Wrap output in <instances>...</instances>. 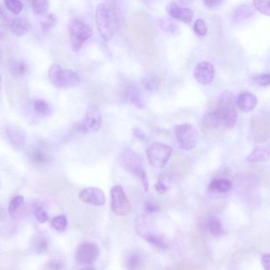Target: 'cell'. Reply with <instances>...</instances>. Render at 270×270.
Masks as SVG:
<instances>
[{
  "label": "cell",
  "mask_w": 270,
  "mask_h": 270,
  "mask_svg": "<svg viewBox=\"0 0 270 270\" xmlns=\"http://www.w3.org/2000/svg\"><path fill=\"white\" fill-rule=\"evenodd\" d=\"M4 140L14 149L22 150L24 146L25 136L22 131L14 125H6L2 129Z\"/></svg>",
  "instance_id": "11"
},
{
  "label": "cell",
  "mask_w": 270,
  "mask_h": 270,
  "mask_svg": "<svg viewBox=\"0 0 270 270\" xmlns=\"http://www.w3.org/2000/svg\"><path fill=\"white\" fill-rule=\"evenodd\" d=\"M170 182L166 177H160L156 183L155 188L158 194H164L170 188Z\"/></svg>",
  "instance_id": "38"
},
{
  "label": "cell",
  "mask_w": 270,
  "mask_h": 270,
  "mask_svg": "<svg viewBox=\"0 0 270 270\" xmlns=\"http://www.w3.org/2000/svg\"><path fill=\"white\" fill-rule=\"evenodd\" d=\"M136 229L138 234L150 244L160 249L168 248L164 237L154 230L152 222L148 217L141 216L137 219Z\"/></svg>",
  "instance_id": "3"
},
{
  "label": "cell",
  "mask_w": 270,
  "mask_h": 270,
  "mask_svg": "<svg viewBox=\"0 0 270 270\" xmlns=\"http://www.w3.org/2000/svg\"><path fill=\"white\" fill-rule=\"evenodd\" d=\"M270 158V148L268 147H258L250 152L246 158L248 162H263Z\"/></svg>",
  "instance_id": "21"
},
{
  "label": "cell",
  "mask_w": 270,
  "mask_h": 270,
  "mask_svg": "<svg viewBox=\"0 0 270 270\" xmlns=\"http://www.w3.org/2000/svg\"><path fill=\"white\" fill-rule=\"evenodd\" d=\"M56 22L55 16L52 14H47L40 22L42 30L43 32L47 33L52 30Z\"/></svg>",
  "instance_id": "33"
},
{
  "label": "cell",
  "mask_w": 270,
  "mask_h": 270,
  "mask_svg": "<svg viewBox=\"0 0 270 270\" xmlns=\"http://www.w3.org/2000/svg\"><path fill=\"white\" fill-rule=\"evenodd\" d=\"M68 28L72 50L74 52H78L84 43L92 36V28L88 24L76 18L70 22Z\"/></svg>",
  "instance_id": "4"
},
{
  "label": "cell",
  "mask_w": 270,
  "mask_h": 270,
  "mask_svg": "<svg viewBox=\"0 0 270 270\" xmlns=\"http://www.w3.org/2000/svg\"><path fill=\"white\" fill-rule=\"evenodd\" d=\"M194 76L196 81L200 84L208 85L214 79V66L207 62H200L196 67Z\"/></svg>",
  "instance_id": "13"
},
{
  "label": "cell",
  "mask_w": 270,
  "mask_h": 270,
  "mask_svg": "<svg viewBox=\"0 0 270 270\" xmlns=\"http://www.w3.org/2000/svg\"><path fill=\"white\" fill-rule=\"evenodd\" d=\"M208 228L210 233L215 236H219L224 232L220 220L216 217H211L208 220Z\"/></svg>",
  "instance_id": "30"
},
{
  "label": "cell",
  "mask_w": 270,
  "mask_h": 270,
  "mask_svg": "<svg viewBox=\"0 0 270 270\" xmlns=\"http://www.w3.org/2000/svg\"><path fill=\"white\" fill-rule=\"evenodd\" d=\"M236 102L241 111L248 112L255 108L258 104V99L253 94L246 92L238 95Z\"/></svg>",
  "instance_id": "17"
},
{
  "label": "cell",
  "mask_w": 270,
  "mask_h": 270,
  "mask_svg": "<svg viewBox=\"0 0 270 270\" xmlns=\"http://www.w3.org/2000/svg\"><path fill=\"white\" fill-rule=\"evenodd\" d=\"M12 32L18 36H22L30 30V24L27 19L24 17H19L14 19L11 23Z\"/></svg>",
  "instance_id": "22"
},
{
  "label": "cell",
  "mask_w": 270,
  "mask_h": 270,
  "mask_svg": "<svg viewBox=\"0 0 270 270\" xmlns=\"http://www.w3.org/2000/svg\"><path fill=\"white\" fill-rule=\"evenodd\" d=\"M232 186V183L229 180L219 179L212 181L208 186V189L212 192L224 194L230 191Z\"/></svg>",
  "instance_id": "23"
},
{
  "label": "cell",
  "mask_w": 270,
  "mask_h": 270,
  "mask_svg": "<svg viewBox=\"0 0 270 270\" xmlns=\"http://www.w3.org/2000/svg\"><path fill=\"white\" fill-rule=\"evenodd\" d=\"M254 13V9L250 5L248 4H240L234 8L232 15H231V18L234 22H240L252 16Z\"/></svg>",
  "instance_id": "18"
},
{
  "label": "cell",
  "mask_w": 270,
  "mask_h": 270,
  "mask_svg": "<svg viewBox=\"0 0 270 270\" xmlns=\"http://www.w3.org/2000/svg\"><path fill=\"white\" fill-rule=\"evenodd\" d=\"M186 1H188V0H186Z\"/></svg>",
  "instance_id": "49"
},
{
  "label": "cell",
  "mask_w": 270,
  "mask_h": 270,
  "mask_svg": "<svg viewBox=\"0 0 270 270\" xmlns=\"http://www.w3.org/2000/svg\"><path fill=\"white\" fill-rule=\"evenodd\" d=\"M126 266L128 269H136L141 264V258L140 255L135 252L130 254L127 257Z\"/></svg>",
  "instance_id": "35"
},
{
  "label": "cell",
  "mask_w": 270,
  "mask_h": 270,
  "mask_svg": "<svg viewBox=\"0 0 270 270\" xmlns=\"http://www.w3.org/2000/svg\"><path fill=\"white\" fill-rule=\"evenodd\" d=\"M95 21L103 40L106 42L110 41L113 36V28L109 12L104 4H100L96 8Z\"/></svg>",
  "instance_id": "7"
},
{
  "label": "cell",
  "mask_w": 270,
  "mask_h": 270,
  "mask_svg": "<svg viewBox=\"0 0 270 270\" xmlns=\"http://www.w3.org/2000/svg\"><path fill=\"white\" fill-rule=\"evenodd\" d=\"M46 268L50 270H60L64 267V264L59 260H52L46 265Z\"/></svg>",
  "instance_id": "44"
},
{
  "label": "cell",
  "mask_w": 270,
  "mask_h": 270,
  "mask_svg": "<svg viewBox=\"0 0 270 270\" xmlns=\"http://www.w3.org/2000/svg\"><path fill=\"white\" fill-rule=\"evenodd\" d=\"M52 226L58 232H64L67 226V220L65 216L55 217L52 220Z\"/></svg>",
  "instance_id": "36"
},
{
  "label": "cell",
  "mask_w": 270,
  "mask_h": 270,
  "mask_svg": "<svg viewBox=\"0 0 270 270\" xmlns=\"http://www.w3.org/2000/svg\"><path fill=\"white\" fill-rule=\"evenodd\" d=\"M120 162L124 169L141 180L144 190L147 192L149 182L146 172L144 168L142 158L140 154L132 150H125L122 154Z\"/></svg>",
  "instance_id": "2"
},
{
  "label": "cell",
  "mask_w": 270,
  "mask_h": 270,
  "mask_svg": "<svg viewBox=\"0 0 270 270\" xmlns=\"http://www.w3.org/2000/svg\"><path fill=\"white\" fill-rule=\"evenodd\" d=\"M24 198L21 196H18L14 197L10 202L8 208V212L10 216L12 218L17 216L18 210H20L23 204Z\"/></svg>",
  "instance_id": "29"
},
{
  "label": "cell",
  "mask_w": 270,
  "mask_h": 270,
  "mask_svg": "<svg viewBox=\"0 0 270 270\" xmlns=\"http://www.w3.org/2000/svg\"><path fill=\"white\" fill-rule=\"evenodd\" d=\"M30 159L34 164L41 166L47 164L50 160V156L40 149L33 150L30 154Z\"/></svg>",
  "instance_id": "25"
},
{
  "label": "cell",
  "mask_w": 270,
  "mask_h": 270,
  "mask_svg": "<svg viewBox=\"0 0 270 270\" xmlns=\"http://www.w3.org/2000/svg\"><path fill=\"white\" fill-rule=\"evenodd\" d=\"M159 25L162 30L170 34H174L178 30V27L166 18H161L159 20Z\"/></svg>",
  "instance_id": "34"
},
{
  "label": "cell",
  "mask_w": 270,
  "mask_h": 270,
  "mask_svg": "<svg viewBox=\"0 0 270 270\" xmlns=\"http://www.w3.org/2000/svg\"><path fill=\"white\" fill-rule=\"evenodd\" d=\"M80 198L83 202L95 206L104 204L106 198L104 192L95 188H89L83 190L80 194Z\"/></svg>",
  "instance_id": "15"
},
{
  "label": "cell",
  "mask_w": 270,
  "mask_h": 270,
  "mask_svg": "<svg viewBox=\"0 0 270 270\" xmlns=\"http://www.w3.org/2000/svg\"><path fill=\"white\" fill-rule=\"evenodd\" d=\"M172 152V148L166 144L156 142L151 144L146 152L150 164L156 168L164 166L168 161Z\"/></svg>",
  "instance_id": "6"
},
{
  "label": "cell",
  "mask_w": 270,
  "mask_h": 270,
  "mask_svg": "<svg viewBox=\"0 0 270 270\" xmlns=\"http://www.w3.org/2000/svg\"><path fill=\"white\" fill-rule=\"evenodd\" d=\"M33 108L38 116L44 118L48 116L51 114V108L50 104L44 100H34L33 103Z\"/></svg>",
  "instance_id": "26"
},
{
  "label": "cell",
  "mask_w": 270,
  "mask_h": 270,
  "mask_svg": "<svg viewBox=\"0 0 270 270\" xmlns=\"http://www.w3.org/2000/svg\"><path fill=\"white\" fill-rule=\"evenodd\" d=\"M222 122V119L217 109L206 112L202 118V124L208 128H216Z\"/></svg>",
  "instance_id": "19"
},
{
  "label": "cell",
  "mask_w": 270,
  "mask_h": 270,
  "mask_svg": "<svg viewBox=\"0 0 270 270\" xmlns=\"http://www.w3.org/2000/svg\"><path fill=\"white\" fill-rule=\"evenodd\" d=\"M256 84L260 86H266L270 84V74H264L256 76L254 78Z\"/></svg>",
  "instance_id": "41"
},
{
  "label": "cell",
  "mask_w": 270,
  "mask_h": 270,
  "mask_svg": "<svg viewBox=\"0 0 270 270\" xmlns=\"http://www.w3.org/2000/svg\"><path fill=\"white\" fill-rule=\"evenodd\" d=\"M166 12L171 18L188 25L191 24L194 18V12L191 9L181 7L175 2H170L167 6Z\"/></svg>",
  "instance_id": "14"
},
{
  "label": "cell",
  "mask_w": 270,
  "mask_h": 270,
  "mask_svg": "<svg viewBox=\"0 0 270 270\" xmlns=\"http://www.w3.org/2000/svg\"><path fill=\"white\" fill-rule=\"evenodd\" d=\"M5 4L10 12L18 15L22 10L24 4L21 0H4Z\"/></svg>",
  "instance_id": "32"
},
{
  "label": "cell",
  "mask_w": 270,
  "mask_h": 270,
  "mask_svg": "<svg viewBox=\"0 0 270 270\" xmlns=\"http://www.w3.org/2000/svg\"><path fill=\"white\" fill-rule=\"evenodd\" d=\"M196 33L200 36H204L208 32V27L206 23L202 19H198L194 24Z\"/></svg>",
  "instance_id": "40"
},
{
  "label": "cell",
  "mask_w": 270,
  "mask_h": 270,
  "mask_svg": "<svg viewBox=\"0 0 270 270\" xmlns=\"http://www.w3.org/2000/svg\"><path fill=\"white\" fill-rule=\"evenodd\" d=\"M82 123L88 133L98 130L102 126V117L100 110L95 105H92L86 110Z\"/></svg>",
  "instance_id": "12"
},
{
  "label": "cell",
  "mask_w": 270,
  "mask_h": 270,
  "mask_svg": "<svg viewBox=\"0 0 270 270\" xmlns=\"http://www.w3.org/2000/svg\"><path fill=\"white\" fill-rule=\"evenodd\" d=\"M80 82L78 74L72 70H64L61 72L55 86L60 89H67L76 86Z\"/></svg>",
  "instance_id": "16"
},
{
  "label": "cell",
  "mask_w": 270,
  "mask_h": 270,
  "mask_svg": "<svg viewBox=\"0 0 270 270\" xmlns=\"http://www.w3.org/2000/svg\"><path fill=\"white\" fill-rule=\"evenodd\" d=\"M134 134L137 138L142 140L146 138L144 132L138 128H135L134 130Z\"/></svg>",
  "instance_id": "47"
},
{
  "label": "cell",
  "mask_w": 270,
  "mask_h": 270,
  "mask_svg": "<svg viewBox=\"0 0 270 270\" xmlns=\"http://www.w3.org/2000/svg\"><path fill=\"white\" fill-rule=\"evenodd\" d=\"M144 210L148 214H152L160 210V207L155 202L148 200L144 204Z\"/></svg>",
  "instance_id": "42"
},
{
  "label": "cell",
  "mask_w": 270,
  "mask_h": 270,
  "mask_svg": "<svg viewBox=\"0 0 270 270\" xmlns=\"http://www.w3.org/2000/svg\"><path fill=\"white\" fill-rule=\"evenodd\" d=\"M126 99L137 108L142 109L144 102L142 98V94L136 86L130 85L125 90Z\"/></svg>",
  "instance_id": "20"
},
{
  "label": "cell",
  "mask_w": 270,
  "mask_h": 270,
  "mask_svg": "<svg viewBox=\"0 0 270 270\" xmlns=\"http://www.w3.org/2000/svg\"><path fill=\"white\" fill-rule=\"evenodd\" d=\"M236 104V95L232 92L225 90L220 95L216 109L228 128L236 126L238 118Z\"/></svg>",
  "instance_id": "1"
},
{
  "label": "cell",
  "mask_w": 270,
  "mask_h": 270,
  "mask_svg": "<svg viewBox=\"0 0 270 270\" xmlns=\"http://www.w3.org/2000/svg\"><path fill=\"white\" fill-rule=\"evenodd\" d=\"M34 12L38 16L45 14L50 7L49 0H32Z\"/></svg>",
  "instance_id": "28"
},
{
  "label": "cell",
  "mask_w": 270,
  "mask_h": 270,
  "mask_svg": "<svg viewBox=\"0 0 270 270\" xmlns=\"http://www.w3.org/2000/svg\"><path fill=\"white\" fill-rule=\"evenodd\" d=\"M254 4L259 12L270 16V0H254Z\"/></svg>",
  "instance_id": "37"
},
{
  "label": "cell",
  "mask_w": 270,
  "mask_h": 270,
  "mask_svg": "<svg viewBox=\"0 0 270 270\" xmlns=\"http://www.w3.org/2000/svg\"><path fill=\"white\" fill-rule=\"evenodd\" d=\"M28 70L26 64L23 61L14 62L10 67L11 74L16 77H22L26 74Z\"/></svg>",
  "instance_id": "31"
},
{
  "label": "cell",
  "mask_w": 270,
  "mask_h": 270,
  "mask_svg": "<svg viewBox=\"0 0 270 270\" xmlns=\"http://www.w3.org/2000/svg\"><path fill=\"white\" fill-rule=\"evenodd\" d=\"M253 133L256 138L264 140L270 138V114L260 112L253 116L250 120Z\"/></svg>",
  "instance_id": "9"
},
{
  "label": "cell",
  "mask_w": 270,
  "mask_h": 270,
  "mask_svg": "<svg viewBox=\"0 0 270 270\" xmlns=\"http://www.w3.org/2000/svg\"><path fill=\"white\" fill-rule=\"evenodd\" d=\"M222 0H204V4L210 8H214L218 6Z\"/></svg>",
  "instance_id": "46"
},
{
  "label": "cell",
  "mask_w": 270,
  "mask_h": 270,
  "mask_svg": "<svg viewBox=\"0 0 270 270\" xmlns=\"http://www.w3.org/2000/svg\"><path fill=\"white\" fill-rule=\"evenodd\" d=\"M36 216L37 220L40 222V224H44L46 222L49 220V216L42 209H38L36 212Z\"/></svg>",
  "instance_id": "43"
},
{
  "label": "cell",
  "mask_w": 270,
  "mask_h": 270,
  "mask_svg": "<svg viewBox=\"0 0 270 270\" xmlns=\"http://www.w3.org/2000/svg\"><path fill=\"white\" fill-rule=\"evenodd\" d=\"M262 263L266 270H270V254H266L262 257Z\"/></svg>",
  "instance_id": "45"
},
{
  "label": "cell",
  "mask_w": 270,
  "mask_h": 270,
  "mask_svg": "<svg viewBox=\"0 0 270 270\" xmlns=\"http://www.w3.org/2000/svg\"><path fill=\"white\" fill-rule=\"evenodd\" d=\"M50 246L49 240L42 236H38L34 238L32 241V247L37 254H44L47 252Z\"/></svg>",
  "instance_id": "24"
},
{
  "label": "cell",
  "mask_w": 270,
  "mask_h": 270,
  "mask_svg": "<svg viewBox=\"0 0 270 270\" xmlns=\"http://www.w3.org/2000/svg\"><path fill=\"white\" fill-rule=\"evenodd\" d=\"M144 88L151 92L158 91L161 86V80L158 77L153 76H147L142 80Z\"/></svg>",
  "instance_id": "27"
},
{
  "label": "cell",
  "mask_w": 270,
  "mask_h": 270,
  "mask_svg": "<svg viewBox=\"0 0 270 270\" xmlns=\"http://www.w3.org/2000/svg\"><path fill=\"white\" fill-rule=\"evenodd\" d=\"M111 209L113 213L118 216L128 214L130 210V202L120 186H114L110 192Z\"/></svg>",
  "instance_id": "8"
},
{
  "label": "cell",
  "mask_w": 270,
  "mask_h": 270,
  "mask_svg": "<svg viewBox=\"0 0 270 270\" xmlns=\"http://www.w3.org/2000/svg\"><path fill=\"white\" fill-rule=\"evenodd\" d=\"M100 256L98 246L92 242H86L82 244L77 249L76 261L80 264L90 265L97 261Z\"/></svg>",
  "instance_id": "10"
},
{
  "label": "cell",
  "mask_w": 270,
  "mask_h": 270,
  "mask_svg": "<svg viewBox=\"0 0 270 270\" xmlns=\"http://www.w3.org/2000/svg\"><path fill=\"white\" fill-rule=\"evenodd\" d=\"M175 134L179 148L186 151L194 148L199 140L198 130L190 124L177 125L175 128Z\"/></svg>",
  "instance_id": "5"
},
{
  "label": "cell",
  "mask_w": 270,
  "mask_h": 270,
  "mask_svg": "<svg viewBox=\"0 0 270 270\" xmlns=\"http://www.w3.org/2000/svg\"><path fill=\"white\" fill-rule=\"evenodd\" d=\"M62 70L61 66L57 64H54L50 68L49 72H48V76H49V78L54 86L56 85Z\"/></svg>",
  "instance_id": "39"
},
{
  "label": "cell",
  "mask_w": 270,
  "mask_h": 270,
  "mask_svg": "<svg viewBox=\"0 0 270 270\" xmlns=\"http://www.w3.org/2000/svg\"><path fill=\"white\" fill-rule=\"evenodd\" d=\"M84 269H92H92H94V268H91L90 266H88V267L84 268Z\"/></svg>",
  "instance_id": "48"
}]
</instances>
